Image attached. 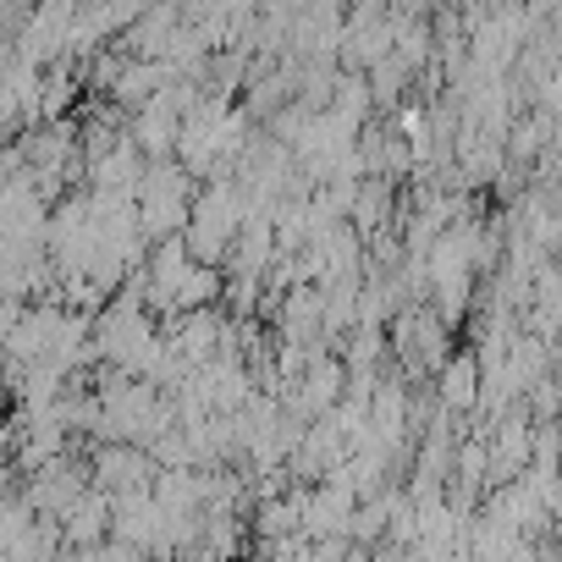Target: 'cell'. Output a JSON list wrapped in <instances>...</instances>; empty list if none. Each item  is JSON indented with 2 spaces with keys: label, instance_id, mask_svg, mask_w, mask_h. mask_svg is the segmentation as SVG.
<instances>
[{
  "label": "cell",
  "instance_id": "1",
  "mask_svg": "<svg viewBox=\"0 0 562 562\" xmlns=\"http://www.w3.org/2000/svg\"><path fill=\"white\" fill-rule=\"evenodd\" d=\"M210 293H215L210 265H199L182 243H160V248H155V265H149V299H155L166 315H177V310H199V304H210Z\"/></svg>",
  "mask_w": 562,
  "mask_h": 562
},
{
  "label": "cell",
  "instance_id": "2",
  "mask_svg": "<svg viewBox=\"0 0 562 562\" xmlns=\"http://www.w3.org/2000/svg\"><path fill=\"white\" fill-rule=\"evenodd\" d=\"M149 342H155V326H149V315H144L138 299L116 304V310L105 315V326H100V353H105L111 364H122V370H133V364L149 353Z\"/></svg>",
  "mask_w": 562,
  "mask_h": 562
},
{
  "label": "cell",
  "instance_id": "3",
  "mask_svg": "<svg viewBox=\"0 0 562 562\" xmlns=\"http://www.w3.org/2000/svg\"><path fill=\"white\" fill-rule=\"evenodd\" d=\"M94 474H100V485H122V496L127 491H144L149 485V458L138 452V447H105L100 452V463H94Z\"/></svg>",
  "mask_w": 562,
  "mask_h": 562
},
{
  "label": "cell",
  "instance_id": "4",
  "mask_svg": "<svg viewBox=\"0 0 562 562\" xmlns=\"http://www.w3.org/2000/svg\"><path fill=\"white\" fill-rule=\"evenodd\" d=\"M447 403L452 408H469L474 403V386H480V375H474V359H458V364H447Z\"/></svg>",
  "mask_w": 562,
  "mask_h": 562
}]
</instances>
